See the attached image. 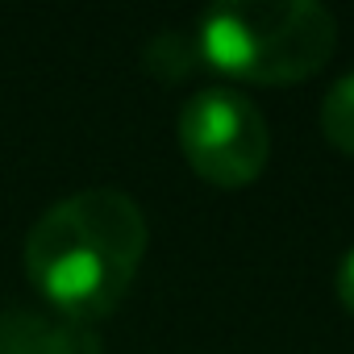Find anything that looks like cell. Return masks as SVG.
<instances>
[{
    "mask_svg": "<svg viewBox=\"0 0 354 354\" xmlns=\"http://www.w3.org/2000/svg\"><path fill=\"white\" fill-rule=\"evenodd\" d=\"M150 230L121 188H84L50 205L26 238V275L67 321L109 317L146 254Z\"/></svg>",
    "mask_w": 354,
    "mask_h": 354,
    "instance_id": "cell-1",
    "label": "cell"
},
{
    "mask_svg": "<svg viewBox=\"0 0 354 354\" xmlns=\"http://www.w3.org/2000/svg\"><path fill=\"white\" fill-rule=\"evenodd\" d=\"M337 50V21L317 0H234L196 26V55L242 84H304Z\"/></svg>",
    "mask_w": 354,
    "mask_h": 354,
    "instance_id": "cell-2",
    "label": "cell"
},
{
    "mask_svg": "<svg viewBox=\"0 0 354 354\" xmlns=\"http://www.w3.org/2000/svg\"><path fill=\"white\" fill-rule=\"evenodd\" d=\"M180 150L213 188H246L271 158V129L250 96L234 88H201L180 109Z\"/></svg>",
    "mask_w": 354,
    "mask_h": 354,
    "instance_id": "cell-3",
    "label": "cell"
},
{
    "mask_svg": "<svg viewBox=\"0 0 354 354\" xmlns=\"http://www.w3.org/2000/svg\"><path fill=\"white\" fill-rule=\"evenodd\" d=\"M0 354H104V342L80 321L5 308L0 313Z\"/></svg>",
    "mask_w": 354,
    "mask_h": 354,
    "instance_id": "cell-4",
    "label": "cell"
},
{
    "mask_svg": "<svg viewBox=\"0 0 354 354\" xmlns=\"http://www.w3.org/2000/svg\"><path fill=\"white\" fill-rule=\"evenodd\" d=\"M321 133L342 154H354V71L333 80V88L321 100Z\"/></svg>",
    "mask_w": 354,
    "mask_h": 354,
    "instance_id": "cell-5",
    "label": "cell"
},
{
    "mask_svg": "<svg viewBox=\"0 0 354 354\" xmlns=\"http://www.w3.org/2000/svg\"><path fill=\"white\" fill-rule=\"evenodd\" d=\"M201 63L196 55V38H184L180 30H162L150 46H146V71L175 84V80H184L192 67Z\"/></svg>",
    "mask_w": 354,
    "mask_h": 354,
    "instance_id": "cell-6",
    "label": "cell"
},
{
    "mask_svg": "<svg viewBox=\"0 0 354 354\" xmlns=\"http://www.w3.org/2000/svg\"><path fill=\"white\" fill-rule=\"evenodd\" d=\"M333 292H337L342 308L354 317V250H346V259L337 263V271H333Z\"/></svg>",
    "mask_w": 354,
    "mask_h": 354,
    "instance_id": "cell-7",
    "label": "cell"
}]
</instances>
